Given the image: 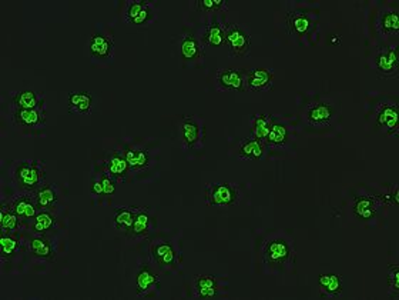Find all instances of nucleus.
I'll return each instance as SVG.
<instances>
[{
    "mask_svg": "<svg viewBox=\"0 0 399 300\" xmlns=\"http://www.w3.org/2000/svg\"><path fill=\"white\" fill-rule=\"evenodd\" d=\"M285 26L290 36L304 45H314L318 39V15L308 9H294L285 16Z\"/></svg>",
    "mask_w": 399,
    "mask_h": 300,
    "instance_id": "f257e3e1",
    "label": "nucleus"
},
{
    "mask_svg": "<svg viewBox=\"0 0 399 300\" xmlns=\"http://www.w3.org/2000/svg\"><path fill=\"white\" fill-rule=\"evenodd\" d=\"M12 179L20 193L33 195L46 185V166L43 160H22L13 166Z\"/></svg>",
    "mask_w": 399,
    "mask_h": 300,
    "instance_id": "f03ea898",
    "label": "nucleus"
},
{
    "mask_svg": "<svg viewBox=\"0 0 399 300\" xmlns=\"http://www.w3.org/2000/svg\"><path fill=\"white\" fill-rule=\"evenodd\" d=\"M149 256L153 265L163 272H179L182 268V250L171 239H157L149 246Z\"/></svg>",
    "mask_w": 399,
    "mask_h": 300,
    "instance_id": "7ed1b4c3",
    "label": "nucleus"
},
{
    "mask_svg": "<svg viewBox=\"0 0 399 300\" xmlns=\"http://www.w3.org/2000/svg\"><path fill=\"white\" fill-rule=\"evenodd\" d=\"M261 252L264 263L274 269H283L284 266H288L294 257L292 244L283 236H271L265 239Z\"/></svg>",
    "mask_w": 399,
    "mask_h": 300,
    "instance_id": "20e7f679",
    "label": "nucleus"
},
{
    "mask_svg": "<svg viewBox=\"0 0 399 300\" xmlns=\"http://www.w3.org/2000/svg\"><path fill=\"white\" fill-rule=\"evenodd\" d=\"M302 116L308 126L317 127V129H325V127H330L335 122L337 112H335L334 103H331L330 100L317 99L305 106Z\"/></svg>",
    "mask_w": 399,
    "mask_h": 300,
    "instance_id": "39448f33",
    "label": "nucleus"
},
{
    "mask_svg": "<svg viewBox=\"0 0 399 300\" xmlns=\"http://www.w3.org/2000/svg\"><path fill=\"white\" fill-rule=\"evenodd\" d=\"M226 46L230 56H247L252 46V39L248 27L241 23H229L226 26Z\"/></svg>",
    "mask_w": 399,
    "mask_h": 300,
    "instance_id": "423d86ee",
    "label": "nucleus"
},
{
    "mask_svg": "<svg viewBox=\"0 0 399 300\" xmlns=\"http://www.w3.org/2000/svg\"><path fill=\"white\" fill-rule=\"evenodd\" d=\"M205 139V126L197 116H183L180 122V141L184 150H197L203 148Z\"/></svg>",
    "mask_w": 399,
    "mask_h": 300,
    "instance_id": "0eeeda50",
    "label": "nucleus"
},
{
    "mask_svg": "<svg viewBox=\"0 0 399 300\" xmlns=\"http://www.w3.org/2000/svg\"><path fill=\"white\" fill-rule=\"evenodd\" d=\"M399 113H398V102L392 99H386L378 103L374 112V126L388 136L398 138L399 132Z\"/></svg>",
    "mask_w": 399,
    "mask_h": 300,
    "instance_id": "6e6552de",
    "label": "nucleus"
},
{
    "mask_svg": "<svg viewBox=\"0 0 399 300\" xmlns=\"http://www.w3.org/2000/svg\"><path fill=\"white\" fill-rule=\"evenodd\" d=\"M240 190L233 183H208L205 186V203L210 207H231L238 203Z\"/></svg>",
    "mask_w": 399,
    "mask_h": 300,
    "instance_id": "1a4fd4ad",
    "label": "nucleus"
},
{
    "mask_svg": "<svg viewBox=\"0 0 399 300\" xmlns=\"http://www.w3.org/2000/svg\"><path fill=\"white\" fill-rule=\"evenodd\" d=\"M386 206L381 195L363 192L352 200V214L360 221H372L378 216L381 209Z\"/></svg>",
    "mask_w": 399,
    "mask_h": 300,
    "instance_id": "9d476101",
    "label": "nucleus"
},
{
    "mask_svg": "<svg viewBox=\"0 0 399 300\" xmlns=\"http://www.w3.org/2000/svg\"><path fill=\"white\" fill-rule=\"evenodd\" d=\"M372 66L379 77L393 79L398 76L399 67V53L398 45H389L388 48L377 52L372 59Z\"/></svg>",
    "mask_w": 399,
    "mask_h": 300,
    "instance_id": "9b49d317",
    "label": "nucleus"
},
{
    "mask_svg": "<svg viewBox=\"0 0 399 300\" xmlns=\"http://www.w3.org/2000/svg\"><path fill=\"white\" fill-rule=\"evenodd\" d=\"M227 283L215 275H197L193 282V292L197 299H217L224 294Z\"/></svg>",
    "mask_w": 399,
    "mask_h": 300,
    "instance_id": "f8f14e48",
    "label": "nucleus"
},
{
    "mask_svg": "<svg viewBox=\"0 0 399 300\" xmlns=\"http://www.w3.org/2000/svg\"><path fill=\"white\" fill-rule=\"evenodd\" d=\"M136 294L147 297L156 294L161 287V279L158 272L150 265H140L135 278Z\"/></svg>",
    "mask_w": 399,
    "mask_h": 300,
    "instance_id": "ddd939ff",
    "label": "nucleus"
},
{
    "mask_svg": "<svg viewBox=\"0 0 399 300\" xmlns=\"http://www.w3.org/2000/svg\"><path fill=\"white\" fill-rule=\"evenodd\" d=\"M226 26L227 22L221 19L219 15H212L204 25L200 36L203 45L208 48H219L226 45Z\"/></svg>",
    "mask_w": 399,
    "mask_h": 300,
    "instance_id": "4468645a",
    "label": "nucleus"
},
{
    "mask_svg": "<svg viewBox=\"0 0 399 300\" xmlns=\"http://www.w3.org/2000/svg\"><path fill=\"white\" fill-rule=\"evenodd\" d=\"M215 83L223 92H245V72L241 69H219Z\"/></svg>",
    "mask_w": 399,
    "mask_h": 300,
    "instance_id": "2eb2a0df",
    "label": "nucleus"
},
{
    "mask_svg": "<svg viewBox=\"0 0 399 300\" xmlns=\"http://www.w3.org/2000/svg\"><path fill=\"white\" fill-rule=\"evenodd\" d=\"M9 203L13 211L16 213V216L19 218L22 228L27 229L36 214L39 213V209L36 206L33 196L30 193H19Z\"/></svg>",
    "mask_w": 399,
    "mask_h": 300,
    "instance_id": "dca6fc26",
    "label": "nucleus"
},
{
    "mask_svg": "<svg viewBox=\"0 0 399 300\" xmlns=\"http://www.w3.org/2000/svg\"><path fill=\"white\" fill-rule=\"evenodd\" d=\"M103 170L116 182V183H124L130 174V166L126 160V156L123 150H113L103 163Z\"/></svg>",
    "mask_w": 399,
    "mask_h": 300,
    "instance_id": "f3484780",
    "label": "nucleus"
},
{
    "mask_svg": "<svg viewBox=\"0 0 399 300\" xmlns=\"http://www.w3.org/2000/svg\"><path fill=\"white\" fill-rule=\"evenodd\" d=\"M274 73L271 69L254 67L245 72V88L250 92H267L274 84Z\"/></svg>",
    "mask_w": 399,
    "mask_h": 300,
    "instance_id": "a211bd4d",
    "label": "nucleus"
},
{
    "mask_svg": "<svg viewBox=\"0 0 399 300\" xmlns=\"http://www.w3.org/2000/svg\"><path fill=\"white\" fill-rule=\"evenodd\" d=\"M11 119L20 129H37L46 123V109H13Z\"/></svg>",
    "mask_w": 399,
    "mask_h": 300,
    "instance_id": "6ab92c4d",
    "label": "nucleus"
},
{
    "mask_svg": "<svg viewBox=\"0 0 399 300\" xmlns=\"http://www.w3.org/2000/svg\"><path fill=\"white\" fill-rule=\"evenodd\" d=\"M154 228V218L150 207H139L135 222H133L131 228L128 229L127 239L130 240H140L146 239Z\"/></svg>",
    "mask_w": 399,
    "mask_h": 300,
    "instance_id": "aec40b11",
    "label": "nucleus"
},
{
    "mask_svg": "<svg viewBox=\"0 0 399 300\" xmlns=\"http://www.w3.org/2000/svg\"><path fill=\"white\" fill-rule=\"evenodd\" d=\"M114 40L110 34L97 32L88 39V53L99 60H109L114 55Z\"/></svg>",
    "mask_w": 399,
    "mask_h": 300,
    "instance_id": "412c9836",
    "label": "nucleus"
},
{
    "mask_svg": "<svg viewBox=\"0 0 399 300\" xmlns=\"http://www.w3.org/2000/svg\"><path fill=\"white\" fill-rule=\"evenodd\" d=\"M179 46H180V56L184 62H189V63L198 62L204 56L203 41L193 32H184L182 34Z\"/></svg>",
    "mask_w": 399,
    "mask_h": 300,
    "instance_id": "4be33fe9",
    "label": "nucleus"
},
{
    "mask_svg": "<svg viewBox=\"0 0 399 300\" xmlns=\"http://www.w3.org/2000/svg\"><path fill=\"white\" fill-rule=\"evenodd\" d=\"M123 153L126 156V160H127L131 171H144L153 163L151 152L143 146L127 145L124 148Z\"/></svg>",
    "mask_w": 399,
    "mask_h": 300,
    "instance_id": "5701e85b",
    "label": "nucleus"
},
{
    "mask_svg": "<svg viewBox=\"0 0 399 300\" xmlns=\"http://www.w3.org/2000/svg\"><path fill=\"white\" fill-rule=\"evenodd\" d=\"M267 150L269 146L265 145V142L250 136L247 139H243L238 149H237V156L241 160H254V162H261L267 157Z\"/></svg>",
    "mask_w": 399,
    "mask_h": 300,
    "instance_id": "b1692460",
    "label": "nucleus"
},
{
    "mask_svg": "<svg viewBox=\"0 0 399 300\" xmlns=\"http://www.w3.org/2000/svg\"><path fill=\"white\" fill-rule=\"evenodd\" d=\"M291 126L284 120L273 117V123L267 139H265V145L269 148H285L291 142Z\"/></svg>",
    "mask_w": 399,
    "mask_h": 300,
    "instance_id": "393cba45",
    "label": "nucleus"
},
{
    "mask_svg": "<svg viewBox=\"0 0 399 300\" xmlns=\"http://www.w3.org/2000/svg\"><path fill=\"white\" fill-rule=\"evenodd\" d=\"M27 247L29 252L37 257V259L41 261H48L52 262L55 261L56 257V247L52 243L50 239H48L46 236H40V235H32L30 239L27 240Z\"/></svg>",
    "mask_w": 399,
    "mask_h": 300,
    "instance_id": "a878e982",
    "label": "nucleus"
},
{
    "mask_svg": "<svg viewBox=\"0 0 399 300\" xmlns=\"http://www.w3.org/2000/svg\"><path fill=\"white\" fill-rule=\"evenodd\" d=\"M32 196H33L39 210H50V211H53L59 206V202H60L59 190H58V186L55 183L43 185Z\"/></svg>",
    "mask_w": 399,
    "mask_h": 300,
    "instance_id": "bb28decb",
    "label": "nucleus"
},
{
    "mask_svg": "<svg viewBox=\"0 0 399 300\" xmlns=\"http://www.w3.org/2000/svg\"><path fill=\"white\" fill-rule=\"evenodd\" d=\"M56 228H58L56 214L50 210H39V213L29 225L27 230L30 232V235L46 236L49 232H52Z\"/></svg>",
    "mask_w": 399,
    "mask_h": 300,
    "instance_id": "cd10ccee",
    "label": "nucleus"
},
{
    "mask_svg": "<svg viewBox=\"0 0 399 300\" xmlns=\"http://www.w3.org/2000/svg\"><path fill=\"white\" fill-rule=\"evenodd\" d=\"M377 30L384 37L398 36L399 32V15L398 9L386 8L381 11L377 19Z\"/></svg>",
    "mask_w": 399,
    "mask_h": 300,
    "instance_id": "c85d7f7f",
    "label": "nucleus"
},
{
    "mask_svg": "<svg viewBox=\"0 0 399 300\" xmlns=\"http://www.w3.org/2000/svg\"><path fill=\"white\" fill-rule=\"evenodd\" d=\"M22 243L23 239L19 233L2 232V235H0V257H2V262H9L13 259L19 253Z\"/></svg>",
    "mask_w": 399,
    "mask_h": 300,
    "instance_id": "c756f323",
    "label": "nucleus"
},
{
    "mask_svg": "<svg viewBox=\"0 0 399 300\" xmlns=\"http://www.w3.org/2000/svg\"><path fill=\"white\" fill-rule=\"evenodd\" d=\"M93 106V96L86 92H70L67 96V109L74 115H88Z\"/></svg>",
    "mask_w": 399,
    "mask_h": 300,
    "instance_id": "7c9ffc66",
    "label": "nucleus"
},
{
    "mask_svg": "<svg viewBox=\"0 0 399 300\" xmlns=\"http://www.w3.org/2000/svg\"><path fill=\"white\" fill-rule=\"evenodd\" d=\"M318 285L323 296L325 297H339L344 290V279L337 273H321L318 276Z\"/></svg>",
    "mask_w": 399,
    "mask_h": 300,
    "instance_id": "2f4dec72",
    "label": "nucleus"
},
{
    "mask_svg": "<svg viewBox=\"0 0 399 300\" xmlns=\"http://www.w3.org/2000/svg\"><path fill=\"white\" fill-rule=\"evenodd\" d=\"M12 106L13 109H41L44 107V98L30 89L20 91L13 96Z\"/></svg>",
    "mask_w": 399,
    "mask_h": 300,
    "instance_id": "473e14b6",
    "label": "nucleus"
},
{
    "mask_svg": "<svg viewBox=\"0 0 399 300\" xmlns=\"http://www.w3.org/2000/svg\"><path fill=\"white\" fill-rule=\"evenodd\" d=\"M0 229L6 233H19L23 229L9 202H4L2 209H0Z\"/></svg>",
    "mask_w": 399,
    "mask_h": 300,
    "instance_id": "72a5a7b5",
    "label": "nucleus"
},
{
    "mask_svg": "<svg viewBox=\"0 0 399 300\" xmlns=\"http://www.w3.org/2000/svg\"><path fill=\"white\" fill-rule=\"evenodd\" d=\"M139 207L136 206H124V207H117L114 210V218H113V223L114 228L120 232L127 233L128 229L131 228L133 222H135L136 213H137Z\"/></svg>",
    "mask_w": 399,
    "mask_h": 300,
    "instance_id": "f704fd0d",
    "label": "nucleus"
},
{
    "mask_svg": "<svg viewBox=\"0 0 399 300\" xmlns=\"http://www.w3.org/2000/svg\"><path fill=\"white\" fill-rule=\"evenodd\" d=\"M273 117L274 116L264 115V113L254 115L251 117V136L265 142V139H267V135L270 132Z\"/></svg>",
    "mask_w": 399,
    "mask_h": 300,
    "instance_id": "c9c22d12",
    "label": "nucleus"
},
{
    "mask_svg": "<svg viewBox=\"0 0 399 300\" xmlns=\"http://www.w3.org/2000/svg\"><path fill=\"white\" fill-rule=\"evenodd\" d=\"M194 6L198 12H205L212 15H219L229 11V5L226 0H197Z\"/></svg>",
    "mask_w": 399,
    "mask_h": 300,
    "instance_id": "e433bc0d",
    "label": "nucleus"
},
{
    "mask_svg": "<svg viewBox=\"0 0 399 300\" xmlns=\"http://www.w3.org/2000/svg\"><path fill=\"white\" fill-rule=\"evenodd\" d=\"M147 4H149V0H131V2H127L124 6V13H123L124 22L130 25L142 13V11L147 6Z\"/></svg>",
    "mask_w": 399,
    "mask_h": 300,
    "instance_id": "4c0bfd02",
    "label": "nucleus"
},
{
    "mask_svg": "<svg viewBox=\"0 0 399 300\" xmlns=\"http://www.w3.org/2000/svg\"><path fill=\"white\" fill-rule=\"evenodd\" d=\"M388 287H389L391 296L398 297V293H399V268H398V265H391L389 266Z\"/></svg>",
    "mask_w": 399,
    "mask_h": 300,
    "instance_id": "58836bf2",
    "label": "nucleus"
},
{
    "mask_svg": "<svg viewBox=\"0 0 399 300\" xmlns=\"http://www.w3.org/2000/svg\"><path fill=\"white\" fill-rule=\"evenodd\" d=\"M99 179H100V183H102V189H103V195H114L116 193V182L106 174V171L103 170L102 174L99 175Z\"/></svg>",
    "mask_w": 399,
    "mask_h": 300,
    "instance_id": "ea45409f",
    "label": "nucleus"
},
{
    "mask_svg": "<svg viewBox=\"0 0 399 300\" xmlns=\"http://www.w3.org/2000/svg\"><path fill=\"white\" fill-rule=\"evenodd\" d=\"M381 196H382V200L385 202V204L398 207V204H399V192H398V186L396 185L389 186L388 192L382 193Z\"/></svg>",
    "mask_w": 399,
    "mask_h": 300,
    "instance_id": "a19ab883",
    "label": "nucleus"
},
{
    "mask_svg": "<svg viewBox=\"0 0 399 300\" xmlns=\"http://www.w3.org/2000/svg\"><path fill=\"white\" fill-rule=\"evenodd\" d=\"M90 192L92 195L95 196H99V195H103V189H102V183H100V179L99 176H96L92 182V188H90Z\"/></svg>",
    "mask_w": 399,
    "mask_h": 300,
    "instance_id": "79ce46f5",
    "label": "nucleus"
}]
</instances>
